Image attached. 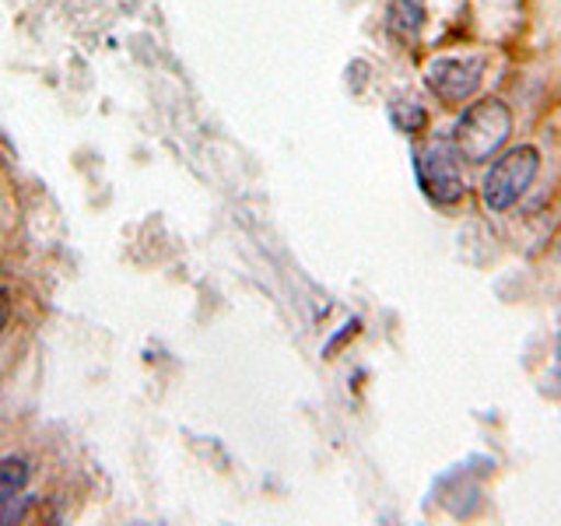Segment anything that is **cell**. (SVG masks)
Returning <instances> with one entry per match:
<instances>
[{"instance_id": "cell-1", "label": "cell", "mask_w": 561, "mask_h": 526, "mask_svg": "<svg viewBox=\"0 0 561 526\" xmlns=\"http://www.w3.org/2000/svg\"><path fill=\"white\" fill-rule=\"evenodd\" d=\"M508 134H513V113H508V105L499 99H481L456 119L453 140L460 158H467L470 165H481L505 148Z\"/></svg>"}, {"instance_id": "cell-2", "label": "cell", "mask_w": 561, "mask_h": 526, "mask_svg": "<svg viewBox=\"0 0 561 526\" xmlns=\"http://www.w3.org/2000/svg\"><path fill=\"white\" fill-rule=\"evenodd\" d=\"M537 169H540V155L530 145L502 155L484 175V186H481L484 207L488 210H508L526 190H530V183L537 180Z\"/></svg>"}, {"instance_id": "cell-3", "label": "cell", "mask_w": 561, "mask_h": 526, "mask_svg": "<svg viewBox=\"0 0 561 526\" xmlns=\"http://www.w3.org/2000/svg\"><path fill=\"white\" fill-rule=\"evenodd\" d=\"M414 172H417V186L425 190V197L438 207H449V204H460L463 201V175L456 158L449 155L446 145H421L414 151Z\"/></svg>"}, {"instance_id": "cell-4", "label": "cell", "mask_w": 561, "mask_h": 526, "mask_svg": "<svg viewBox=\"0 0 561 526\" xmlns=\"http://www.w3.org/2000/svg\"><path fill=\"white\" fill-rule=\"evenodd\" d=\"M484 78V60L481 57H438L425 67V84L432 95L456 105L467 102L481 88Z\"/></svg>"}, {"instance_id": "cell-5", "label": "cell", "mask_w": 561, "mask_h": 526, "mask_svg": "<svg viewBox=\"0 0 561 526\" xmlns=\"http://www.w3.org/2000/svg\"><path fill=\"white\" fill-rule=\"evenodd\" d=\"M428 22V0H390V32L400 43H417Z\"/></svg>"}, {"instance_id": "cell-6", "label": "cell", "mask_w": 561, "mask_h": 526, "mask_svg": "<svg viewBox=\"0 0 561 526\" xmlns=\"http://www.w3.org/2000/svg\"><path fill=\"white\" fill-rule=\"evenodd\" d=\"M28 481H32V464L25 456H4L0 460V508L22 499Z\"/></svg>"}, {"instance_id": "cell-7", "label": "cell", "mask_w": 561, "mask_h": 526, "mask_svg": "<svg viewBox=\"0 0 561 526\" xmlns=\"http://www.w3.org/2000/svg\"><path fill=\"white\" fill-rule=\"evenodd\" d=\"M390 119H393V127L403 130V134H417V130L428 127L425 105H421L417 99H408V95H397L390 102Z\"/></svg>"}, {"instance_id": "cell-8", "label": "cell", "mask_w": 561, "mask_h": 526, "mask_svg": "<svg viewBox=\"0 0 561 526\" xmlns=\"http://www.w3.org/2000/svg\"><path fill=\"white\" fill-rule=\"evenodd\" d=\"M4 323H8V288L0 285V333H4Z\"/></svg>"}]
</instances>
